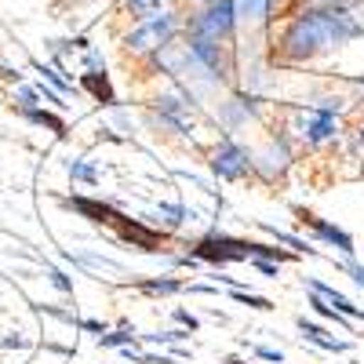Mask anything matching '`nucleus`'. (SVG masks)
<instances>
[{"label": "nucleus", "mask_w": 364, "mask_h": 364, "mask_svg": "<svg viewBox=\"0 0 364 364\" xmlns=\"http://www.w3.org/2000/svg\"><path fill=\"white\" fill-rule=\"evenodd\" d=\"M182 22H186V15L178 8H161L154 15H146L142 22H135L120 37V51H124V58H139V63L142 58H154L168 44H175V37L182 33Z\"/></svg>", "instance_id": "f257e3e1"}, {"label": "nucleus", "mask_w": 364, "mask_h": 364, "mask_svg": "<svg viewBox=\"0 0 364 364\" xmlns=\"http://www.w3.org/2000/svg\"><path fill=\"white\" fill-rule=\"evenodd\" d=\"M182 37H204L219 44H237V8L233 0H215L208 8H193L182 22Z\"/></svg>", "instance_id": "f03ea898"}, {"label": "nucleus", "mask_w": 364, "mask_h": 364, "mask_svg": "<svg viewBox=\"0 0 364 364\" xmlns=\"http://www.w3.org/2000/svg\"><path fill=\"white\" fill-rule=\"evenodd\" d=\"M182 48H186V58L211 73L223 84H237V51L233 44H219V41H204V37H182Z\"/></svg>", "instance_id": "7ed1b4c3"}, {"label": "nucleus", "mask_w": 364, "mask_h": 364, "mask_svg": "<svg viewBox=\"0 0 364 364\" xmlns=\"http://www.w3.org/2000/svg\"><path fill=\"white\" fill-rule=\"evenodd\" d=\"M190 255L197 262H211V266L245 262V259H252V240L226 237V233H204L200 240H193V245H190Z\"/></svg>", "instance_id": "20e7f679"}, {"label": "nucleus", "mask_w": 364, "mask_h": 364, "mask_svg": "<svg viewBox=\"0 0 364 364\" xmlns=\"http://www.w3.org/2000/svg\"><path fill=\"white\" fill-rule=\"evenodd\" d=\"M211 171H215L223 182H245L248 175H255V161L237 139H223L215 149H211Z\"/></svg>", "instance_id": "39448f33"}, {"label": "nucleus", "mask_w": 364, "mask_h": 364, "mask_svg": "<svg viewBox=\"0 0 364 364\" xmlns=\"http://www.w3.org/2000/svg\"><path fill=\"white\" fill-rule=\"evenodd\" d=\"M291 215L299 219V226L302 230H310L321 245H331L336 252H343L346 259H353V252H357V245H353V237L346 233V230H339L336 223H328V219H321L317 211H310V208H302V204H291Z\"/></svg>", "instance_id": "423d86ee"}, {"label": "nucleus", "mask_w": 364, "mask_h": 364, "mask_svg": "<svg viewBox=\"0 0 364 364\" xmlns=\"http://www.w3.org/2000/svg\"><path fill=\"white\" fill-rule=\"evenodd\" d=\"M302 284H306V291H314V295H321L328 306H336L343 317H350V321H364V310L360 306H353V302L343 295V291H336L331 284H324V281H314V277H302Z\"/></svg>", "instance_id": "0eeeda50"}, {"label": "nucleus", "mask_w": 364, "mask_h": 364, "mask_svg": "<svg viewBox=\"0 0 364 364\" xmlns=\"http://www.w3.org/2000/svg\"><path fill=\"white\" fill-rule=\"evenodd\" d=\"M295 324H299V331H302V339L314 343V346H321V350H328V353H346V350H350V343L331 339V331H328V328H321V324H314L310 317H299Z\"/></svg>", "instance_id": "6e6552de"}, {"label": "nucleus", "mask_w": 364, "mask_h": 364, "mask_svg": "<svg viewBox=\"0 0 364 364\" xmlns=\"http://www.w3.org/2000/svg\"><path fill=\"white\" fill-rule=\"evenodd\" d=\"M168 4H171V0H117L113 15L128 18V22L135 26V22H142L146 15H154V11H161V8H168Z\"/></svg>", "instance_id": "1a4fd4ad"}, {"label": "nucleus", "mask_w": 364, "mask_h": 364, "mask_svg": "<svg viewBox=\"0 0 364 364\" xmlns=\"http://www.w3.org/2000/svg\"><path fill=\"white\" fill-rule=\"evenodd\" d=\"M132 288H135V291H142V295H149V299L186 291V284H182L178 277H139V281H132Z\"/></svg>", "instance_id": "9d476101"}, {"label": "nucleus", "mask_w": 364, "mask_h": 364, "mask_svg": "<svg viewBox=\"0 0 364 364\" xmlns=\"http://www.w3.org/2000/svg\"><path fill=\"white\" fill-rule=\"evenodd\" d=\"M259 230L266 233V237H273L277 245H288L295 255H321L317 248H310L306 240H299V237H291V233H284V230H273V226H266V223H259Z\"/></svg>", "instance_id": "9b49d317"}, {"label": "nucleus", "mask_w": 364, "mask_h": 364, "mask_svg": "<svg viewBox=\"0 0 364 364\" xmlns=\"http://www.w3.org/2000/svg\"><path fill=\"white\" fill-rule=\"evenodd\" d=\"M310 306H314V314H317V317H324V321H331V324H339L343 331H353V321H350V317H343L336 306H328V302H324L321 295H314V291H310Z\"/></svg>", "instance_id": "f8f14e48"}, {"label": "nucleus", "mask_w": 364, "mask_h": 364, "mask_svg": "<svg viewBox=\"0 0 364 364\" xmlns=\"http://www.w3.org/2000/svg\"><path fill=\"white\" fill-rule=\"evenodd\" d=\"M22 117H26V120H33V124H48L55 135H66L63 117H55V113H48V109H41V106H33V109H22Z\"/></svg>", "instance_id": "ddd939ff"}, {"label": "nucleus", "mask_w": 364, "mask_h": 364, "mask_svg": "<svg viewBox=\"0 0 364 364\" xmlns=\"http://www.w3.org/2000/svg\"><path fill=\"white\" fill-rule=\"evenodd\" d=\"M99 346H102V350H124V346H135V331H128V328L106 331V336H99Z\"/></svg>", "instance_id": "4468645a"}, {"label": "nucleus", "mask_w": 364, "mask_h": 364, "mask_svg": "<svg viewBox=\"0 0 364 364\" xmlns=\"http://www.w3.org/2000/svg\"><path fill=\"white\" fill-rule=\"evenodd\" d=\"M230 299L240 302V306H252V310H273V302H269V299L252 295V291H245V288H230Z\"/></svg>", "instance_id": "2eb2a0df"}, {"label": "nucleus", "mask_w": 364, "mask_h": 364, "mask_svg": "<svg viewBox=\"0 0 364 364\" xmlns=\"http://www.w3.org/2000/svg\"><path fill=\"white\" fill-rule=\"evenodd\" d=\"M157 215L164 219L168 230H178L182 219H186V208H182V204H161V208H157Z\"/></svg>", "instance_id": "dca6fc26"}, {"label": "nucleus", "mask_w": 364, "mask_h": 364, "mask_svg": "<svg viewBox=\"0 0 364 364\" xmlns=\"http://www.w3.org/2000/svg\"><path fill=\"white\" fill-rule=\"evenodd\" d=\"M70 175L80 178V182H87V186H95V182H99V171L91 168L87 161H73V164H70Z\"/></svg>", "instance_id": "f3484780"}, {"label": "nucleus", "mask_w": 364, "mask_h": 364, "mask_svg": "<svg viewBox=\"0 0 364 364\" xmlns=\"http://www.w3.org/2000/svg\"><path fill=\"white\" fill-rule=\"evenodd\" d=\"M41 102V91L37 87H18V109H33Z\"/></svg>", "instance_id": "a211bd4d"}, {"label": "nucleus", "mask_w": 364, "mask_h": 364, "mask_svg": "<svg viewBox=\"0 0 364 364\" xmlns=\"http://www.w3.org/2000/svg\"><path fill=\"white\" fill-rule=\"evenodd\" d=\"M339 269H343V273H350V277H353V281L364 288V266H360V262H353V259H343V262H339Z\"/></svg>", "instance_id": "6ab92c4d"}, {"label": "nucleus", "mask_w": 364, "mask_h": 364, "mask_svg": "<svg viewBox=\"0 0 364 364\" xmlns=\"http://www.w3.org/2000/svg\"><path fill=\"white\" fill-rule=\"evenodd\" d=\"M252 266L259 273H266V277H281V262H269V259H252Z\"/></svg>", "instance_id": "aec40b11"}, {"label": "nucleus", "mask_w": 364, "mask_h": 364, "mask_svg": "<svg viewBox=\"0 0 364 364\" xmlns=\"http://www.w3.org/2000/svg\"><path fill=\"white\" fill-rule=\"evenodd\" d=\"M41 73H44V77H48V80L58 87V95H63V91H70V80H63V77H58V70H51V66H41Z\"/></svg>", "instance_id": "412c9836"}, {"label": "nucleus", "mask_w": 364, "mask_h": 364, "mask_svg": "<svg viewBox=\"0 0 364 364\" xmlns=\"http://www.w3.org/2000/svg\"><path fill=\"white\" fill-rule=\"evenodd\" d=\"M51 284H55L58 291H73V281L66 277V273H63V269H51Z\"/></svg>", "instance_id": "4be33fe9"}, {"label": "nucleus", "mask_w": 364, "mask_h": 364, "mask_svg": "<svg viewBox=\"0 0 364 364\" xmlns=\"http://www.w3.org/2000/svg\"><path fill=\"white\" fill-rule=\"evenodd\" d=\"M175 321H178L182 328H190V331H197V317H193V314H186V310H175Z\"/></svg>", "instance_id": "5701e85b"}, {"label": "nucleus", "mask_w": 364, "mask_h": 364, "mask_svg": "<svg viewBox=\"0 0 364 364\" xmlns=\"http://www.w3.org/2000/svg\"><path fill=\"white\" fill-rule=\"evenodd\" d=\"M255 357H262V360H277V364L284 360L281 350H269V346H255Z\"/></svg>", "instance_id": "b1692460"}, {"label": "nucleus", "mask_w": 364, "mask_h": 364, "mask_svg": "<svg viewBox=\"0 0 364 364\" xmlns=\"http://www.w3.org/2000/svg\"><path fill=\"white\" fill-rule=\"evenodd\" d=\"M80 328H87V331H99V336H106V324H102V321H80Z\"/></svg>", "instance_id": "393cba45"}, {"label": "nucleus", "mask_w": 364, "mask_h": 364, "mask_svg": "<svg viewBox=\"0 0 364 364\" xmlns=\"http://www.w3.org/2000/svg\"><path fill=\"white\" fill-rule=\"evenodd\" d=\"M193 8H208V4H215V0H190Z\"/></svg>", "instance_id": "a878e982"}, {"label": "nucleus", "mask_w": 364, "mask_h": 364, "mask_svg": "<svg viewBox=\"0 0 364 364\" xmlns=\"http://www.w3.org/2000/svg\"><path fill=\"white\" fill-rule=\"evenodd\" d=\"M223 364H248V360H240V357H223Z\"/></svg>", "instance_id": "bb28decb"}, {"label": "nucleus", "mask_w": 364, "mask_h": 364, "mask_svg": "<svg viewBox=\"0 0 364 364\" xmlns=\"http://www.w3.org/2000/svg\"><path fill=\"white\" fill-rule=\"evenodd\" d=\"M357 146H360V157H364V128H360V135H357Z\"/></svg>", "instance_id": "cd10ccee"}]
</instances>
